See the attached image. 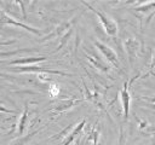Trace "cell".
I'll list each match as a JSON object with an SVG mask.
<instances>
[{"instance_id": "obj_4", "label": "cell", "mask_w": 155, "mask_h": 145, "mask_svg": "<svg viewBox=\"0 0 155 145\" xmlns=\"http://www.w3.org/2000/svg\"><path fill=\"white\" fill-rule=\"evenodd\" d=\"M82 102V99H79V98H74V97H70V98H65V99H61L58 100L52 108L48 109V111L56 117L68 110H70L71 108H74L75 105L80 104Z\"/></svg>"}, {"instance_id": "obj_9", "label": "cell", "mask_w": 155, "mask_h": 145, "mask_svg": "<svg viewBox=\"0 0 155 145\" xmlns=\"http://www.w3.org/2000/svg\"><path fill=\"white\" fill-rule=\"evenodd\" d=\"M86 122H87V120L84 118V120H81L79 123H76V124L74 126V128L71 129V132L63 139L62 145H70V144H71V143L80 135V133L82 132V129H84L85 126H86Z\"/></svg>"}, {"instance_id": "obj_7", "label": "cell", "mask_w": 155, "mask_h": 145, "mask_svg": "<svg viewBox=\"0 0 155 145\" xmlns=\"http://www.w3.org/2000/svg\"><path fill=\"white\" fill-rule=\"evenodd\" d=\"M74 23H75V18H71L70 21H67V22L61 23L59 25H57L54 28V30L52 33H50L47 36H45L44 40H50L51 37H59V39H62L64 35H67L71 30Z\"/></svg>"}, {"instance_id": "obj_20", "label": "cell", "mask_w": 155, "mask_h": 145, "mask_svg": "<svg viewBox=\"0 0 155 145\" xmlns=\"http://www.w3.org/2000/svg\"><path fill=\"white\" fill-rule=\"evenodd\" d=\"M140 100H144V102H148V103H154L155 104V97H149V98H147V97H142V98H139Z\"/></svg>"}, {"instance_id": "obj_13", "label": "cell", "mask_w": 155, "mask_h": 145, "mask_svg": "<svg viewBox=\"0 0 155 145\" xmlns=\"http://www.w3.org/2000/svg\"><path fill=\"white\" fill-rule=\"evenodd\" d=\"M87 140L91 145H98L99 141V129L97 127V122L94 123V126L91 128V130L87 134Z\"/></svg>"}, {"instance_id": "obj_17", "label": "cell", "mask_w": 155, "mask_h": 145, "mask_svg": "<svg viewBox=\"0 0 155 145\" xmlns=\"http://www.w3.org/2000/svg\"><path fill=\"white\" fill-rule=\"evenodd\" d=\"M48 92H50V95H51V97H57L58 93H59V87H58V85L51 83V85H50V88H48Z\"/></svg>"}, {"instance_id": "obj_11", "label": "cell", "mask_w": 155, "mask_h": 145, "mask_svg": "<svg viewBox=\"0 0 155 145\" xmlns=\"http://www.w3.org/2000/svg\"><path fill=\"white\" fill-rule=\"evenodd\" d=\"M28 117H29V104L27 103L25 106H24V110H23V112L21 114L19 120H18V122H17V132H18L19 137L23 135V133H24V130H25V128H27Z\"/></svg>"}, {"instance_id": "obj_5", "label": "cell", "mask_w": 155, "mask_h": 145, "mask_svg": "<svg viewBox=\"0 0 155 145\" xmlns=\"http://www.w3.org/2000/svg\"><path fill=\"white\" fill-rule=\"evenodd\" d=\"M94 46H96V48L102 53V56L105 58V60H107L109 64H111V65H113L114 68H116V69H120V62H119L117 54H116V52H115L111 47H109L108 45H105L104 42H101V41H98V40L94 41Z\"/></svg>"}, {"instance_id": "obj_19", "label": "cell", "mask_w": 155, "mask_h": 145, "mask_svg": "<svg viewBox=\"0 0 155 145\" xmlns=\"http://www.w3.org/2000/svg\"><path fill=\"white\" fill-rule=\"evenodd\" d=\"M0 112H5V114H15L16 111L12 110V109L6 108V106H4V105H0Z\"/></svg>"}, {"instance_id": "obj_12", "label": "cell", "mask_w": 155, "mask_h": 145, "mask_svg": "<svg viewBox=\"0 0 155 145\" xmlns=\"http://www.w3.org/2000/svg\"><path fill=\"white\" fill-rule=\"evenodd\" d=\"M38 133H39V130H34V132H31V133H29V134H27V135H21V137H18L17 139L12 140L8 145H27V144L33 139V137L36 135Z\"/></svg>"}, {"instance_id": "obj_18", "label": "cell", "mask_w": 155, "mask_h": 145, "mask_svg": "<svg viewBox=\"0 0 155 145\" xmlns=\"http://www.w3.org/2000/svg\"><path fill=\"white\" fill-rule=\"evenodd\" d=\"M38 77H39V80H41L44 82H50L51 81V77L47 75V72H39Z\"/></svg>"}, {"instance_id": "obj_8", "label": "cell", "mask_w": 155, "mask_h": 145, "mask_svg": "<svg viewBox=\"0 0 155 145\" xmlns=\"http://www.w3.org/2000/svg\"><path fill=\"white\" fill-rule=\"evenodd\" d=\"M47 57L40 56V57H24V58H17V59H12L10 62H6L8 65H16V66H27V65H33L35 63L39 62H44L46 60Z\"/></svg>"}, {"instance_id": "obj_1", "label": "cell", "mask_w": 155, "mask_h": 145, "mask_svg": "<svg viewBox=\"0 0 155 145\" xmlns=\"http://www.w3.org/2000/svg\"><path fill=\"white\" fill-rule=\"evenodd\" d=\"M81 2H82V5H85L87 8H90V10L97 16V18L99 19V22H101V24H102L104 31L107 33V35H109V36H111V37H116V35H117V33H119V25H117V23H116L110 16H108L107 13H104V12H102V11H99V10H97V8H94L91 4L86 2V1H81Z\"/></svg>"}, {"instance_id": "obj_2", "label": "cell", "mask_w": 155, "mask_h": 145, "mask_svg": "<svg viewBox=\"0 0 155 145\" xmlns=\"http://www.w3.org/2000/svg\"><path fill=\"white\" fill-rule=\"evenodd\" d=\"M0 24H2V25L7 24V25L18 27V28L25 29V30H28L29 33L35 34V35H39V36L42 34V31H41L40 29L34 28V27H30V25H28V24H25V23H23V22L18 21V19H16L15 17L10 16L7 12H5V11H4V10H1V8H0Z\"/></svg>"}, {"instance_id": "obj_10", "label": "cell", "mask_w": 155, "mask_h": 145, "mask_svg": "<svg viewBox=\"0 0 155 145\" xmlns=\"http://www.w3.org/2000/svg\"><path fill=\"white\" fill-rule=\"evenodd\" d=\"M87 60L91 63V65L93 68H96L97 70H99L101 72H104V74H109L110 72V66L108 64H105L101 58L96 57V56H92V54H88V53H85Z\"/></svg>"}, {"instance_id": "obj_14", "label": "cell", "mask_w": 155, "mask_h": 145, "mask_svg": "<svg viewBox=\"0 0 155 145\" xmlns=\"http://www.w3.org/2000/svg\"><path fill=\"white\" fill-rule=\"evenodd\" d=\"M155 69V51H154V53H153V56H151V62H150V64H149V66H148V69H147V71L144 72V74H142V75H139V76H136V77H133L130 82H128V85L131 86L137 79H144V77H147V76H149L150 74H153V70Z\"/></svg>"}, {"instance_id": "obj_15", "label": "cell", "mask_w": 155, "mask_h": 145, "mask_svg": "<svg viewBox=\"0 0 155 145\" xmlns=\"http://www.w3.org/2000/svg\"><path fill=\"white\" fill-rule=\"evenodd\" d=\"M74 126L75 124H69V126H67L63 130H61L59 133H57L56 135H53V137H51V139H64L70 132H71V129L74 128Z\"/></svg>"}, {"instance_id": "obj_3", "label": "cell", "mask_w": 155, "mask_h": 145, "mask_svg": "<svg viewBox=\"0 0 155 145\" xmlns=\"http://www.w3.org/2000/svg\"><path fill=\"white\" fill-rule=\"evenodd\" d=\"M124 47L126 50V53L128 56V60H130V64L133 65L134 60L138 58L139 53H140V50L143 47L140 40H138L137 37H126L124 40Z\"/></svg>"}, {"instance_id": "obj_16", "label": "cell", "mask_w": 155, "mask_h": 145, "mask_svg": "<svg viewBox=\"0 0 155 145\" xmlns=\"http://www.w3.org/2000/svg\"><path fill=\"white\" fill-rule=\"evenodd\" d=\"M139 132H140L143 135H149V137L155 135V124H148L145 128L140 129Z\"/></svg>"}, {"instance_id": "obj_6", "label": "cell", "mask_w": 155, "mask_h": 145, "mask_svg": "<svg viewBox=\"0 0 155 145\" xmlns=\"http://www.w3.org/2000/svg\"><path fill=\"white\" fill-rule=\"evenodd\" d=\"M120 100H121V108H122V115L124 120H128L130 115V105H131V94H130V85L127 81L124 82L122 89L120 91Z\"/></svg>"}, {"instance_id": "obj_21", "label": "cell", "mask_w": 155, "mask_h": 145, "mask_svg": "<svg viewBox=\"0 0 155 145\" xmlns=\"http://www.w3.org/2000/svg\"><path fill=\"white\" fill-rule=\"evenodd\" d=\"M0 128H1V126H0Z\"/></svg>"}]
</instances>
